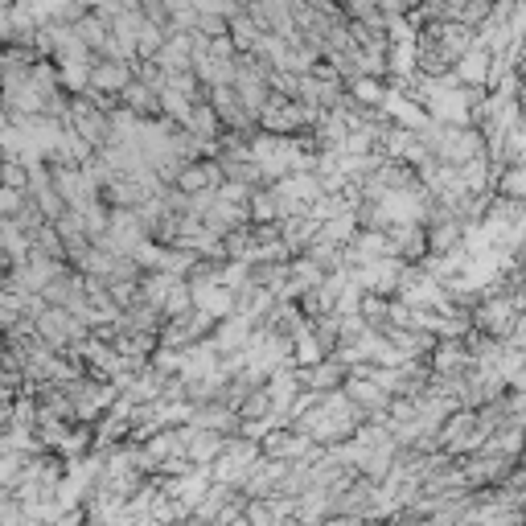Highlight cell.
Returning <instances> with one entry per match:
<instances>
[{"mask_svg": "<svg viewBox=\"0 0 526 526\" xmlns=\"http://www.w3.org/2000/svg\"><path fill=\"white\" fill-rule=\"evenodd\" d=\"M0 185H5V190H21V185H25V169L17 161H0Z\"/></svg>", "mask_w": 526, "mask_h": 526, "instance_id": "6da1fadb", "label": "cell"}]
</instances>
